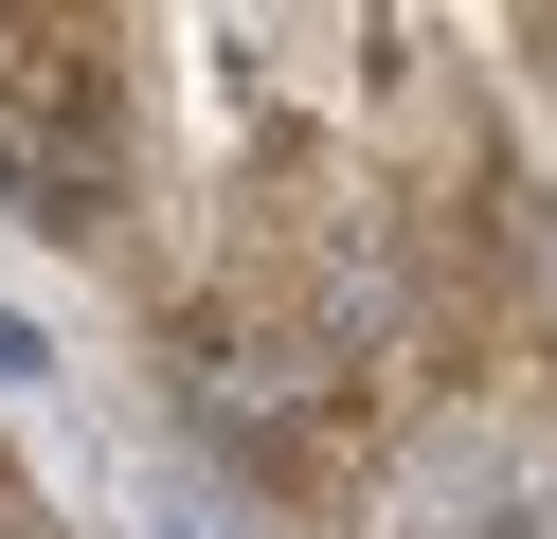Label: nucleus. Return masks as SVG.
Wrapping results in <instances>:
<instances>
[{
    "mask_svg": "<svg viewBox=\"0 0 557 539\" xmlns=\"http://www.w3.org/2000/svg\"><path fill=\"white\" fill-rule=\"evenodd\" d=\"M198 395H216L252 450H288V431H306V395H324V359H306V342H198Z\"/></svg>",
    "mask_w": 557,
    "mask_h": 539,
    "instance_id": "nucleus-1",
    "label": "nucleus"
},
{
    "mask_svg": "<svg viewBox=\"0 0 557 539\" xmlns=\"http://www.w3.org/2000/svg\"><path fill=\"white\" fill-rule=\"evenodd\" d=\"M37 359H54V342H37V323H18V306H0V378H37Z\"/></svg>",
    "mask_w": 557,
    "mask_h": 539,
    "instance_id": "nucleus-2",
    "label": "nucleus"
}]
</instances>
